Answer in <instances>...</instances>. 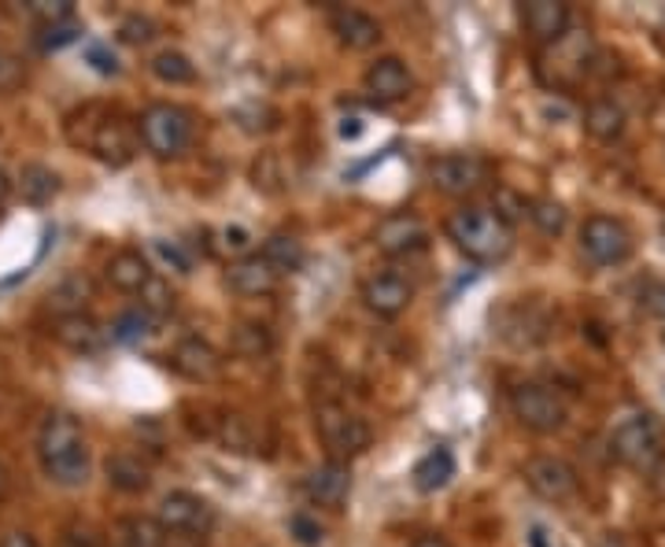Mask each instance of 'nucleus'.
Masks as SVG:
<instances>
[{"label": "nucleus", "instance_id": "nucleus-1", "mask_svg": "<svg viewBox=\"0 0 665 547\" xmlns=\"http://www.w3.org/2000/svg\"><path fill=\"white\" fill-rule=\"evenodd\" d=\"M37 458H42L48 481L63 488H78L90 481V447H85L82 426H78L74 415L52 410L45 418L42 433H37Z\"/></svg>", "mask_w": 665, "mask_h": 547}, {"label": "nucleus", "instance_id": "nucleus-2", "mask_svg": "<svg viewBox=\"0 0 665 547\" xmlns=\"http://www.w3.org/2000/svg\"><path fill=\"white\" fill-rule=\"evenodd\" d=\"M447 237L474 263H499L511 256L514 233L492 208H463L447 219Z\"/></svg>", "mask_w": 665, "mask_h": 547}, {"label": "nucleus", "instance_id": "nucleus-3", "mask_svg": "<svg viewBox=\"0 0 665 547\" xmlns=\"http://www.w3.org/2000/svg\"><path fill=\"white\" fill-rule=\"evenodd\" d=\"M588 67H592V37L584 31H570L555 45L544 48L540 60H536V74H540L547 90L565 93L584 82Z\"/></svg>", "mask_w": 665, "mask_h": 547}, {"label": "nucleus", "instance_id": "nucleus-4", "mask_svg": "<svg viewBox=\"0 0 665 547\" xmlns=\"http://www.w3.org/2000/svg\"><path fill=\"white\" fill-rule=\"evenodd\" d=\"M610 452L618 463L632 466V470H643L651 474L662 458V426L658 418L640 410V415H629L614 426L610 433Z\"/></svg>", "mask_w": 665, "mask_h": 547}, {"label": "nucleus", "instance_id": "nucleus-5", "mask_svg": "<svg viewBox=\"0 0 665 547\" xmlns=\"http://www.w3.org/2000/svg\"><path fill=\"white\" fill-rule=\"evenodd\" d=\"M137 133H141L144 149L160 160H174L192 144V115L178 104H152L137 119Z\"/></svg>", "mask_w": 665, "mask_h": 547}, {"label": "nucleus", "instance_id": "nucleus-6", "mask_svg": "<svg viewBox=\"0 0 665 547\" xmlns=\"http://www.w3.org/2000/svg\"><path fill=\"white\" fill-rule=\"evenodd\" d=\"M315 429H318V441L326 444L329 458H337V463H348V458L363 455L370 447L366 418H359L355 410L340 404H322L315 410Z\"/></svg>", "mask_w": 665, "mask_h": 547}, {"label": "nucleus", "instance_id": "nucleus-7", "mask_svg": "<svg viewBox=\"0 0 665 547\" xmlns=\"http://www.w3.org/2000/svg\"><path fill=\"white\" fill-rule=\"evenodd\" d=\"M511 410L514 418L533 433H555V429L565 426V399L547 385H536V381H525L511 393Z\"/></svg>", "mask_w": 665, "mask_h": 547}, {"label": "nucleus", "instance_id": "nucleus-8", "mask_svg": "<svg viewBox=\"0 0 665 547\" xmlns=\"http://www.w3.org/2000/svg\"><path fill=\"white\" fill-rule=\"evenodd\" d=\"M581 252L595 267H621V263L632 256V233L621 219L592 214L581 226Z\"/></svg>", "mask_w": 665, "mask_h": 547}, {"label": "nucleus", "instance_id": "nucleus-9", "mask_svg": "<svg viewBox=\"0 0 665 547\" xmlns=\"http://www.w3.org/2000/svg\"><path fill=\"white\" fill-rule=\"evenodd\" d=\"M488 178H492V171H488V163L474 152H452L429 163V182H433L440 193H447V197H469V193L485 189Z\"/></svg>", "mask_w": 665, "mask_h": 547}, {"label": "nucleus", "instance_id": "nucleus-10", "mask_svg": "<svg viewBox=\"0 0 665 547\" xmlns=\"http://www.w3.org/2000/svg\"><path fill=\"white\" fill-rule=\"evenodd\" d=\"M374 244H377L381 256H388V259L418 256V252L429 248V226L418 219L415 211H393L377 222Z\"/></svg>", "mask_w": 665, "mask_h": 547}, {"label": "nucleus", "instance_id": "nucleus-11", "mask_svg": "<svg viewBox=\"0 0 665 547\" xmlns=\"http://www.w3.org/2000/svg\"><path fill=\"white\" fill-rule=\"evenodd\" d=\"M525 485L533 488L540 500L547 503H570L576 492H581V477H576V470L565 458L559 455H536L525 463Z\"/></svg>", "mask_w": 665, "mask_h": 547}, {"label": "nucleus", "instance_id": "nucleus-12", "mask_svg": "<svg viewBox=\"0 0 665 547\" xmlns=\"http://www.w3.org/2000/svg\"><path fill=\"white\" fill-rule=\"evenodd\" d=\"M160 525L166 536H208L214 525L211 503L197 492H171L160 503Z\"/></svg>", "mask_w": 665, "mask_h": 547}, {"label": "nucleus", "instance_id": "nucleus-13", "mask_svg": "<svg viewBox=\"0 0 665 547\" xmlns=\"http://www.w3.org/2000/svg\"><path fill=\"white\" fill-rule=\"evenodd\" d=\"M85 149H90L101 163H107V167H126V163L133 160L137 144H133L130 126L122 119H101V123H93V133L85 137Z\"/></svg>", "mask_w": 665, "mask_h": 547}, {"label": "nucleus", "instance_id": "nucleus-14", "mask_svg": "<svg viewBox=\"0 0 665 547\" xmlns=\"http://www.w3.org/2000/svg\"><path fill=\"white\" fill-rule=\"evenodd\" d=\"M307 488L311 503L318 507H329V511H340V507L348 503V492H351V470L348 463H337V458H329V463L315 466V470L307 474Z\"/></svg>", "mask_w": 665, "mask_h": 547}, {"label": "nucleus", "instance_id": "nucleus-15", "mask_svg": "<svg viewBox=\"0 0 665 547\" xmlns=\"http://www.w3.org/2000/svg\"><path fill=\"white\" fill-rule=\"evenodd\" d=\"M363 82H366V93L374 96L377 104H396L415 90V78H410L407 63L396 60V56H381L377 63H370Z\"/></svg>", "mask_w": 665, "mask_h": 547}, {"label": "nucleus", "instance_id": "nucleus-16", "mask_svg": "<svg viewBox=\"0 0 665 547\" xmlns=\"http://www.w3.org/2000/svg\"><path fill=\"white\" fill-rule=\"evenodd\" d=\"M363 300H366V307L374 311V315L396 318V315H404V311L410 307L415 289H410V281L399 278V274H377V278H370L363 286Z\"/></svg>", "mask_w": 665, "mask_h": 547}, {"label": "nucleus", "instance_id": "nucleus-17", "mask_svg": "<svg viewBox=\"0 0 665 547\" xmlns=\"http://www.w3.org/2000/svg\"><path fill=\"white\" fill-rule=\"evenodd\" d=\"M329 23L337 42L351 48V53H366V48H374L381 42V23L374 15L359 12V8H332Z\"/></svg>", "mask_w": 665, "mask_h": 547}, {"label": "nucleus", "instance_id": "nucleus-18", "mask_svg": "<svg viewBox=\"0 0 665 547\" xmlns=\"http://www.w3.org/2000/svg\"><path fill=\"white\" fill-rule=\"evenodd\" d=\"M522 23L540 45H555L559 37L570 34V8L559 0H529L522 8Z\"/></svg>", "mask_w": 665, "mask_h": 547}, {"label": "nucleus", "instance_id": "nucleus-19", "mask_svg": "<svg viewBox=\"0 0 665 547\" xmlns=\"http://www.w3.org/2000/svg\"><path fill=\"white\" fill-rule=\"evenodd\" d=\"M226 281H230V289L237 292V296H270V292L278 289L281 278L273 274L270 263L256 252V256L233 259L230 270H226Z\"/></svg>", "mask_w": 665, "mask_h": 547}, {"label": "nucleus", "instance_id": "nucleus-20", "mask_svg": "<svg viewBox=\"0 0 665 547\" xmlns=\"http://www.w3.org/2000/svg\"><path fill=\"white\" fill-rule=\"evenodd\" d=\"M171 363L182 377H189V381H214L222 374V356L200 337L182 340V345L174 348Z\"/></svg>", "mask_w": 665, "mask_h": 547}, {"label": "nucleus", "instance_id": "nucleus-21", "mask_svg": "<svg viewBox=\"0 0 665 547\" xmlns=\"http://www.w3.org/2000/svg\"><path fill=\"white\" fill-rule=\"evenodd\" d=\"M152 278L155 274L149 270V259L141 252H119V256L107 259V281L119 292H137L141 296Z\"/></svg>", "mask_w": 665, "mask_h": 547}, {"label": "nucleus", "instance_id": "nucleus-22", "mask_svg": "<svg viewBox=\"0 0 665 547\" xmlns=\"http://www.w3.org/2000/svg\"><path fill=\"white\" fill-rule=\"evenodd\" d=\"M455 470H458V466H455L452 447H433L429 455L418 458V466H415V488H418V492H440V488L452 485Z\"/></svg>", "mask_w": 665, "mask_h": 547}, {"label": "nucleus", "instance_id": "nucleus-23", "mask_svg": "<svg viewBox=\"0 0 665 547\" xmlns=\"http://www.w3.org/2000/svg\"><path fill=\"white\" fill-rule=\"evenodd\" d=\"M56 340L71 351H96L104 340V329H101V322L82 311V315H63L56 322Z\"/></svg>", "mask_w": 665, "mask_h": 547}, {"label": "nucleus", "instance_id": "nucleus-24", "mask_svg": "<svg viewBox=\"0 0 665 547\" xmlns=\"http://www.w3.org/2000/svg\"><path fill=\"white\" fill-rule=\"evenodd\" d=\"M107 481H112L119 492H144L152 485V470L141 455L119 452L107 458Z\"/></svg>", "mask_w": 665, "mask_h": 547}, {"label": "nucleus", "instance_id": "nucleus-25", "mask_svg": "<svg viewBox=\"0 0 665 547\" xmlns=\"http://www.w3.org/2000/svg\"><path fill=\"white\" fill-rule=\"evenodd\" d=\"M259 256L270 263L278 278H289V274H296L303 267V244L292 237V233H273V237H267V244H262Z\"/></svg>", "mask_w": 665, "mask_h": 547}, {"label": "nucleus", "instance_id": "nucleus-26", "mask_svg": "<svg viewBox=\"0 0 665 547\" xmlns=\"http://www.w3.org/2000/svg\"><path fill=\"white\" fill-rule=\"evenodd\" d=\"M19 193H23L26 203H48L60 193V174L52 167H45V163H26L23 174H19Z\"/></svg>", "mask_w": 665, "mask_h": 547}, {"label": "nucleus", "instance_id": "nucleus-27", "mask_svg": "<svg viewBox=\"0 0 665 547\" xmlns=\"http://www.w3.org/2000/svg\"><path fill=\"white\" fill-rule=\"evenodd\" d=\"M584 126H588V133L595 137V141H618V137L625 133V112L614 101H592L588 112H584Z\"/></svg>", "mask_w": 665, "mask_h": 547}, {"label": "nucleus", "instance_id": "nucleus-28", "mask_svg": "<svg viewBox=\"0 0 665 547\" xmlns=\"http://www.w3.org/2000/svg\"><path fill=\"white\" fill-rule=\"evenodd\" d=\"M152 74L160 78L166 85H189L197 82V67L189 63V56L185 53H174V48H166L152 60Z\"/></svg>", "mask_w": 665, "mask_h": 547}, {"label": "nucleus", "instance_id": "nucleus-29", "mask_svg": "<svg viewBox=\"0 0 665 547\" xmlns=\"http://www.w3.org/2000/svg\"><path fill=\"white\" fill-rule=\"evenodd\" d=\"M122 547H166V529L160 517H126Z\"/></svg>", "mask_w": 665, "mask_h": 547}, {"label": "nucleus", "instance_id": "nucleus-30", "mask_svg": "<svg viewBox=\"0 0 665 547\" xmlns=\"http://www.w3.org/2000/svg\"><path fill=\"white\" fill-rule=\"evenodd\" d=\"M155 318L149 315L144 307H133V311H122L119 318L112 322V340H122V345H137L152 334Z\"/></svg>", "mask_w": 665, "mask_h": 547}, {"label": "nucleus", "instance_id": "nucleus-31", "mask_svg": "<svg viewBox=\"0 0 665 547\" xmlns=\"http://www.w3.org/2000/svg\"><path fill=\"white\" fill-rule=\"evenodd\" d=\"M233 348H237V356L244 359H259L273 348V337L259 322H244V326H237V334H233Z\"/></svg>", "mask_w": 665, "mask_h": 547}, {"label": "nucleus", "instance_id": "nucleus-32", "mask_svg": "<svg viewBox=\"0 0 665 547\" xmlns=\"http://www.w3.org/2000/svg\"><path fill=\"white\" fill-rule=\"evenodd\" d=\"M93 296V289H90V281L85 278H71V281H63L60 289L52 292V307L60 311V318L63 315H82V307H85V300Z\"/></svg>", "mask_w": 665, "mask_h": 547}, {"label": "nucleus", "instance_id": "nucleus-33", "mask_svg": "<svg viewBox=\"0 0 665 547\" xmlns=\"http://www.w3.org/2000/svg\"><path fill=\"white\" fill-rule=\"evenodd\" d=\"M26 12H31L42 26L74 23V4H71V0H31V4H26Z\"/></svg>", "mask_w": 665, "mask_h": 547}, {"label": "nucleus", "instance_id": "nucleus-34", "mask_svg": "<svg viewBox=\"0 0 665 547\" xmlns=\"http://www.w3.org/2000/svg\"><path fill=\"white\" fill-rule=\"evenodd\" d=\"M289 533L300 547H322V540H326V529H322L318 517L307 511H296L289 517Z\"/></svg>", "mask_w": 665, "mask_h": 547}, {"label": "nucleus", "instance_id": "nucleus-35", "mask_svg": "<svg viewBox=\"0 0 665 547\" xmlns=\"http://www.w3.org/2000/svg\"><path fill=\"white\" fill-rule=\"evenodd\" d=\"M529 219L547 233V237H555V233L565 230V211H562V203H555V200H533Z\"/></svg>", "mask_w": 665, "mask_h": 547}, {"label": "nucleus", "instance_id": "nucleus-36", "mask_svg": "<svg viewBox=\"0 0 665 547\" xmlns=\"http://www.w3.org/2000/svg\"><path fill=\"white\" fill-rule=\"evenodd\" d=\"M141 307L149 311L152 318H163L166 311H174V292L166 289V281H160V278L149 281V289L141 292Z\"/></svg>", "mask_w": 665, "mask_h": 547}, {"label": "nucleus", "instance_id": "nucleus-37", "mask_svg": "<svg viewBox=\"0 0 665 547\" xmlns=\"http://www.w3.org/2000/svg\"><path fill=\"white\" fill-rule=\"evenodd\" d=\"M78 37H82V26H78V23L42 26V37H37V45H42L45 53H56V48H63V45H74Z\"/></svg>", "mask_w": 665, "mask_h": 547}, {"label": "nucleus", "instance_id": "nucleus-38", "mask_svg": "<svg viewBox=\"0 0 665 547\" xmlns=\"http://www.w3.org/2000/svg\"><path fill=\"white\" fill-rule=\"evenodd\" d=\"M152 252H155V256H160L171 270H178V274H189V270H192V256L182 248L178 241H171V244H166V241H152Z\"/></svg>", "mask_w": 665, "mask_h": 547}, {"label": "nucleus", "instance_id": "nucleus-39", "mask_svg": "<svg viewBox=\"0 0 665 547\" xmlns=\"http://www.w3.org/2000/svg\"><path fill=\"white\" fill-rule=\"evenodd\" d=\"M85 63H90L93 71H96V74H104V78L119 74V60H115L112 48L101 45V42H90V45H85Z\"/></svg>", "mask_w": 665, "mask_h": 547}, {"label": "nucleus", "instance_id": "nucleus-40", "mask_svg": "<svg viewBox=\"0 0 665 547\" xmlns=\"http://www.w3.org/2000/svg\"><path fill=\"white\" fill-rule=\"evenodd\" d=\"M119 34H122V42H130V45H149L155 37V23L144 15H130V19H122Z\"/></svg>", "mask_w": 665, "mask_h": 547}, {"label": "nucleus", "instance_id": "nucleus-41", "mask_svg": "<svg viewBox=\"0 0 665 547\" xmlns=\"http://www.w3.org/2000/svg\"><path fill=\"white\" fill-rule=\"evenodd\" d=\"M495 214L506 222V226H511L514 219L529 214V203H525V200L517 197V193H511V189H499V193H495Z\"/></svg>", "mask_w": 665, "mask_h": 547}, {"label": "nucleus", "instance_id": "nucleus-42", "mask_svg": "<svg viewBox=\"0 0 665 547\" xmlns=\"http://www.w3.org/2000/svg\"><path fill=\"white\" fill-rule=\"evenodd\" d=\"M19 82H23V63L15 56L0 53V90H15Z\"/></svg>", "mask_w": 665, "mask_h": 547}, {"label": "nucleus", "instance_id": "nucleus-43", "mask_svg": "<svg viewBox=\"0 0 665 547\" xmlns=\"http://www.w3.org/2000/svg\"><path fill=\"white\" fill-rule=\"evenodd\" d=\"M222 244H226L230 252H244L252 244V233L244 226H226V230H222Z\"/></svg>", "mask_w": 665, "mask_h": 547}, {"label": "nucleus", "instance_id": "nucleus-44", "mask_svg": "<svg viewBox=\"0 0 665 547\" xmlns=\"http://www.w3.org/2000/svg\"><path fill=\"white\" fill-rule=\"evenodd\" d=\"M60 547H104V544H101V536H93L90 529H67Z\"/></svg>", "mask_w": 665, "mask_h": 547}, {"label": "nucleus", "instance_id": "nucleus-45", "mask_svg": "<svg viewBox=\"0 0 665 547\" xmlns=\"http://www.w3.org/2000/svg\"><path fill=\"white\" fill-rule=\"evenodd\" d=\"M529 544L533 547H565L559 536H555L551 529H544V525H533V529H529Z\"/></svg>", "mask_w": 665, "mask_h": 547}, {"label": "nucleus", "instance_id": "nucleus-46", "mask_svg": "<svg viewBox=\"0 0 665 547\" xmlns=\"http://www.w3.org/2000/svg\"><path fill=\"white\" fill-rule=\"evenodd\" d=\"M363 119H359V115H348V119H340V137H345V141H359V137H363Z\"/></svg>", "mask_w": 665, "mask_h": 547}, {"label": "nucleus", "instance_id": "nucleus-47", "mask_svg": "<svg viewBox=\"0 0 665 547\" xmlns=\"http://www.w3.org/2000/svg\"><path fill=\"white\" fill-rule=\"evenodd\" d=\"M0 547H42L34 540V536H26V533H8L4 540H0Z\"/></svg>", "mask_w": 665, "mask_h": 547}, {"label": "nucleus", "instance_id": "nucleus-48", "mask_svg": "<svg viewBox=\"0 0 665 547\" xmlns=\"http://www.w3.org/2000/svg\"><path fill=\"white\" fill-rule=\"evenodd\" d=\"M651 311L658 318H665V286H658V289L651 292Z\"/></svg>", "mask_w": 665, "mask_h": 547}, {"label": "nucleus", "instance_id": "nucleus-49", "mask_svg": "<svg viewBox=\"0 0 665 547\" xmlns=\"http://www.w3.org/2000/svg\"><path fill=\"white\" fill-rule=\"evenodd\" d=\"M410 547H452L447 540H440V536H422V540H415Z\"/></svg>", "mask_w": 665, "mask_h": 547}, {"label": "nucleus", "instance_id": "nucleus-50", "mask_svg": "<svg viewBox=\"0 0 665 547\" xmlns=\"http://www.w3.org/2000/svg\"><path fill=\"white\" fill-rule=\"evenodd\" d=\"M8 189H12V182H8V174H4V171H0V200H4V197H8Z\"/></svg>", "mask_w": 665, "mask_h": 547}, {"label": "nucleus", "instance_id": "nucleus-51", "mask_svg": "<svg viewBox=\"0 0 665 547\" xmlns=\"http://www.w3.org/2000/svg\"><path fill=\"white\" fill-rule=\"evenodd\" d=\"M595 547H625V544L618 540V536H603V540L595 544Z\"/></svg>", "mask_w": 665, "mask_h": 547}]
</instances>
